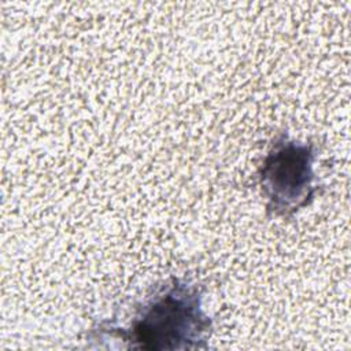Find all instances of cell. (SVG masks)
I'll return each mask as SVG.
<instances>
[{
    "label": "cell",
    "instance_id": "6da1fadb",
    "mask_svg": "<svg viewBox=\"0 0 351 351\" xmlns=\"http://www.w3.org/2000/svg\"><path fill=\"white\" fill-rule=\"evenodd\" d=\"M203 293L197 284L170 278L136 307L128 326H114L110 321L93 329L95 336H111L128 348L199 350L207 348L211 319L204 313Z\"/></svg>",
    "mask_w": 351,
    "mask_h": 351
},
{
    "label": "cell",
    "instance_id": "7a4b0ae2",
    "mask_svg": "<svg viewBox=\"0 0 351 351\" xmlns=\"http://www.w3.org/2000/svg\"><path fill=\"white\" fill-rule=\"evenodd\" d=\"M314 160L315 145L310 141L281 134L273 143L258 170L267 214L289 217L313 202L318 191Z\"/></svg>",
    "mask_w": 351,
    "mask_h": 351
}]
</instances>
